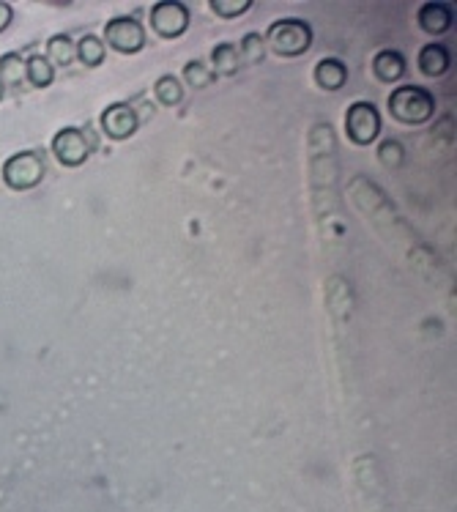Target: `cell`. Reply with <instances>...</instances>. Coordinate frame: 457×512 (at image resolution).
I'll return each mask as SVG.
<instances>
[{
	"mask_svg": "<svg viewBox=\"0 0 457 512\" xmlns=\"http://www.w3.org/2000/svg\"><path fill=\"white\" fill-rule=\"evenodd\" d=\"M386 107L397 124L406 126H422L436 115V99L422 85H397Z\"/></svg>",
	"mask_w": 457,
	"mask_h": 512,
	"instance_id": "6da1fadb",
	"label": "cell"
},
{
	"mask_svg": "<svg viewBox=\"0 0 457 512\" xmlns=\"http://www.w3.org/2000/svg\"><path fill=\"white\" fill-rule=\"evenodd\" d=\"M263 42H266V50L280 58H299L312 47V25L307 20H293V17L271 22Z\"/></svg>",
	"mask_w": 457,
	"mask_h": 512,
	"instance_id": "7a4b0ae2",
	"label": "cell"
},
{
	"mask_svg": "<svg viewBox=\"0 0 457 512\" xmlns=\"http://www.w3.org/2000/svg\"><path fill=\"white\" fill-rule=\"evenodd\" d=\"M96 148H99V140L91 132L77 129V126H63V129H58L52 135V157L58 159L63 168H80V165H85Z\"/></svg>",
	"mask_w": 457,
	"mask_h": 512,
	"instance_id": "3957f363",
	"label": "cell"
},
{
	"mask_svg": "<svg viewBox=\"0 0 457 512\" xmlns=\"http://www.w3.org/2000/svg\"><path fill=\"white\" fill-rule=\"evenodd\" d=\"M0 176H3V184L14 192H28L42 184L44 162L36 151H17L3 162Z\"/></svg>",
	"mask_w": 457,
	"mask_h": 512,
	"instance_id": "277c9868",
	"label": "cell"
},
{
	"mask_svg": "<svg viewBox=\"0 0 457 512\" xmlns=\"http://www.w3.org/2000/svg\"><path fill=\"white\" fill-rule=\"evenodd\" d=\"M384 129L381 110L373 102H354L345 110V135L354 146H373Z\"/></svg>",
	"mask_w": 457,
	"mask_h": 512,
	"instance_id": "5b68a950",
	"label": "cell"
},
{
	"mask_svg": "<svg viewBox=\"0 0 457 512\" xmlns=\"http://www.w3.org/2000/svg\"><path fill=\"white\" fill-rule=\"evenodd\" d=\"M189 22H192V14L187 3L181 0H159L151 6V28L159 39L173 42L178 36H184L189 31Z\"/></svg>",
	"mask_w": 457,
	"mask_h": 512,
	"instance_id": "8992f818",
	"label": "cell"
},
{
	"mask_svg": "<svg viewBox=\"0 0 457 512\" xmlns=\"http://www.w3.org/2000/svg\"><path fill=\"white\" fill-rule=\"evenodd\" d=\"M104 44H110L115 53L135 55L146 47V28L135 17H113L104 25Z\"/></svg>",
	"mask_w": 457,
	"mask_h": 512,
	"instance_id": "52a82bcc",
	"label": "cell"
},
{
	"mask_svg": "<svg viewBox=\"0 0 457 512\" xmlns=\"http://www.w3.org/2000/svg\"><path fill=\"white\" fill-rule=\"evenodd\" d=\"M99 126H102V132L110 140H129L137 132L140 118H137L135 107L124 105V102H115V105L104 107Z\"/></svg>",
	"mask_w": 457,
	"mask_h": 512,
	"instance_id": "ba28073f",
	"label": "cell"
},
{
	"mask_svg": "<svg viewBox=\"0 0 457 512\" xmlns=\"http://www.w3.org/2000/svg\"><path fill=\"white\" fill-rule=\"evenodd\" d=\"M416 20H419V28L430 36H441V33H447L452 28V22H455V11L447 3H425L419 14H416Z\"/></svg>",
	"mask_w": 457,
	"mask_h": 512,
	"instance_id": "9c48e42d",
	"label": "cell"
},
{
	"mask_svg": "<svg viewBox=\"0 0 457 512\" xmlns=\"http://www.w3.org/2000/svg\"><path fill=\"white\" fill-rule=\"evenodd\" d=\"M312 77H315V85H318L321 91L334 94V91H340V88H345V83H348V66H345L340 58H323V61L315 63Z\"/></svg>",
	"mask_w": 457,
	"mask_h": 512,
	"instance_id": "30bf717a",
	"label": "cell"
},
{
	"mask_svg": "<svg viewBox=\"0 0 457 512\" xmlns=\"http://www.w3.org/2000/svg\"><path fill=\"white\" fill-rule=\"evenodd\" d=\"M449 66H452V53L447 44L430 42L419 50V72L425 77H441L449 72Z\"/></svg>",
	"mask_w": 457,
	"mask_h": 512,
	"instance_id": "8fae6325",
	"label": "cell"
},
{
	"mask_svg": "<svg viewBox=\"0 0 457 512\" xmlns=\"http://www.w3.org/2000/svg\"><path fill=\"white\" fill-rule=\"evenodd\" d=\"M208 69L214 72V77H233V74H239L241 58L239 50H236V44H217V47L211 50V66H208Z\"/></svg>",
	"mask_w": 457,
	"mask_h": 512,
	"instance_id": "7c38bea8",
	"label": "cell"
},
{
	"mask_svg": "<svg viewBox=\"0 0 457 512\" xmlns=\"http://www.w3.org/2000/svg\"><path fill=\"white\" fill-rule=\"evenodd\" d=\"M373 72L381 83H397L406 74V58L397 50H384V53L375 55Z\"/></svg>",
	"mask_w": 457,
	"mask_h": 512,
	"instance_id": "4fadbf2b",
	"label": "cell"
},
{
	"mask_svg": "<svg viewBox=\"0 0 457 512\" xmlns=\"http://www.w3.org/2000/svg\"><path fill=\"white\" fill-rule=\"evenodd\" d=\"M44 58L52 63V69H55V66H61V69L72 66L74 58H77L72 36H66V33H55V36H50V39H47V55H44Z\"/></svg>",
	"mask_w": 457,
	"mask_h": 512,
	"instance_id": "5bb4252c",
	"label": "cell"
},
{
	"mask_svg": "<svg viewBox=\"0 0 457 512\" xmlns=\"http://www.w3.org/2000/svg\"><path fill=\"white\" fill-rule=\"evenodd\" d=\"M55 80V69L44 55H31L25 58V83L33 88H47Z\"/></svg>",
	"mask_w": 457,
	"mask_h": 512,
	"instance_id": "9a60e30c",
	"label": "cell"
},
{
	"mask_svg": "<svg viewBox=\"0 0 457 512\" xmlns=\"http://www.w3.org/2000/svg\"><path fill=\"white\" fill-rule=\"evenodd\" d=\"M154 96L162 107H178L184 102V85H181V80L173 77V74H165V77L156 80Z\"/></svg>",
	"mask_w": 457,
	"mask_h": 512,
	"instance_id": "2e32d148",
	"label": "cell"
},
{
	"mask_svg": "<svg viewBox=\"0 0 457 512\" xmlns=\"http://www.w3.org/2000/svg\"><path fill=\"white\" fill-rule=\"evenodd\" d=\"M74 50H77V61L85 63L88 69H96V66H102L104 55H107V50H104V42L99 39V36H94V33L83 36L80 42L74 44Z\"/></svg>",
	"mask_w": 457,
	"mask_h": 512,
	"instance_id": "e0dca14e",
	"label": "cell"
},
{
	"mask_svg": "<svg viewBox=\"0 0 457 512\" xmlns=\"http://www.w3.org/2000/svg\"><path fill=\"white\" fill-rule=\"evenodd\" d=\"M0 83L22 85L25 83V61L17 53H9L0 58Z\"/></svg>",
	"mask_w": 457,
	"mask_h": 512,
	"instance_id": "ac0fdd59",
	"label": "cell"
},
{
	"mask_svg": "<svg viewBox=\"0 0 457 512\" xmlns=\"http://www.w3.org/2000/svg\"><path fill=\"white\" fill-rule=\"evenodd\" d=\"M236 50H239L241 63H263V58H266V42L260 33H247Z\"/></svg>",
	"mask_w": 457,
	"mask_h": 512,
	"instance_id": "d6986e66",
	"label": "cell"
},
{
	"mask_svg": "<svg viewBox=\"0 0 457 512\" xmlns=\"http://www.w3.org/2000/svg\"><path fill=\"white\" fill-rule=\"evenodd\" d=\"M214 72L208 69V63L203 61H189L184 63V83L189 85V88H208V85H214Z\"/></svg>",
	"mask_w": 457,
	"mask_h": 512,
	"instance_id": "ffe728a7",
	"label": "cell"
},
{
	"mask_svg": "<svg viewBox=\"0 0 457 512\" xmlns=\"http://www.w3.org/2000/svg\"><path fill=\"white\" fill-rule=\"evenodd\" d=\"M208 9L214 11L219 20H236L239 14L252 9V0H208Z\"/></svg>",
	"mask_w": 457,
	"mask_h": 512,
	"instance_id": "44dd1931",
	"label": "cell"
},
{
	"mask_svg": "<svg viewBox=\"0 0 457 512\" xmlns=\"http://www.w3.org/2000/svg\"><path fill=\"white\" fill-rule=\"evenodd\" d=\"M11 20H14V9H11L6 0H0V33L9 28Z\"/></svg>",
	"mask_w": 457,
	"mask_h": 512,
	"instance_id": "7402d4cb",
	"label": "cell"
},
{
	"mask_svg": "<svg viewBox=\"0 0 457 512\" xmlns=\"http://www.w3.org/2000/svg\"><path fill=\"white\" fill-rule=\"evenodd\" d=\"M3 96H6V85L0 83V102H3Z\"/></svg>",
	"mask_w": 457,
	"mask_h": 512,
	"instance_id": "603a6c76",
	"label": "cell"
}]
</instances>
